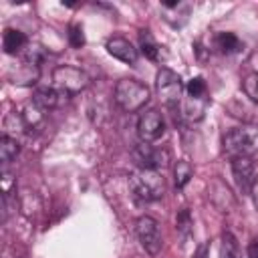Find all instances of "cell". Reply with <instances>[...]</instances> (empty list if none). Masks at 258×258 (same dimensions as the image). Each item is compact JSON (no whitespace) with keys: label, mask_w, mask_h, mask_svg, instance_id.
Listing matches in <instances>:
<instances>
[{"label":"cell","mask_w":258,"mask_h":258,"mask_svg":"<svg viewBox=\"0 0 258 258\" xmlns=\"http://www.w3.org/2000/svg\"><path fill=\"white\" fill-rule=\"evenodd\" d=\"M129 187L141 202H157L165 194V181L157 169H135L129 175Z\"/></svg>","instance_id":"6da1fadb"},{"label":"cell","mask_w":258,"mask_h":258,"mask_svg":"<svg viewBox=\"0 0 258 258\" xmlns=\"http://www.w3.org/2000/svg\"><path fill=\"white\" fill-rule=\"evenodd\" d=\"M224 153L234 159V157H254L258 153V129L250 127H238L232 129L224 135Z\"/></svg>","instance_id":"7a4b0ae2"},{"label":"cell","mask_w":258,"mask_h":258,"mask_svg":"<svg viewBox=\"0 0 258 258\" xmlns=\"http://www.w3.org/2000/svg\"><path fill=\"white\" fill-rule=\"evenodd\" d=\"M149 101V89L137 81V79H121L115 85V103L127 111V113H135L141 111Z\"/></svg>","instance_id":"3957f363"},{"label":"cell","mask_w":258,"mask_h":258,"mask_svg":"<svg viewBox=\"0 0 258 258\" xmlns=\"http://www.w3.org/2000/svg\"><path fill=\"white\" fill-rule=\"evenodd\" d=\"M183 83H181V77L167 69V67H161L155 75V91H157V97L161 99L163 105L167 107H175L181 103V95H183Z\"/></svg>","instance_id":"277c9868"},{"label":"cell","mask_w":258,"mask_h":258,"mask_svg":"<svg viewBox=\"0 0 258 258\" xmlns=\"http://www.w3.org/2000/svg\"><path fill=\"white\" fill-rule=\"evenodd\" d=\"M87 85H89V77L79 67L60 64L52 71V87H56L58 91H64L69 95H77V93L85 91Z\"/></svg>","instance_id":"5b68a950"},{"label":"cell","mask_w":258,"mask_h":258,"mask_svg":"<svg viewBox=\"0 0 258 258\" xmlns=\"http://www.w3.org/2000/svg\"><path fill=\"white\" fill-rule=\"evenodd\" d=\"M131 155H133V161H135V165L139 169H157V171L161 167H165L167 165V159H169V155H167L165 149L153 147L151 143H145V141L137 143L133 147Z\"/></svg>","instance_id":"8992f818"},{"label":"cell","mask_w":258,"mask_h":258,"mask_svg":"<svg viewBox=\"0 0 258 258\" xmlns=\"http://www.w3.org/2000/svg\"><path fill=\"white\" fill-rule=\"evenodd\" d=\"M135 234L143 246V250L151 256H155L161 250V228L157 224V220H153L151 216H141L135 222Z\"/></svg>","instance_id":"52a82bcc"},{"label":"cell","mask_w":258,"mask_h":258,"mask_svg":"<svg viewBox=\"0 0 258 258\" xmlns=\"http://www.w3.org/2000/svg\"><path fill=\"white\" fill-rule=\"evenodd\" d=\"M137 133L139 139L145 143H153L163 137L165 133V121L157 109H147L137 119Z\"/></svg>","instance_id":"ba28073f"},{"label":"cell","mask_w":258,"mask_h":258,"mask_svg":"<svg viewBox=\"0 0 258 258\" xmlns=\"http://www.w3.org/2000/svg\"><path fill=\"white\" fill-rule=\"evenodd\" d=\"M232 173L236 179V185L242 194H250L252 191V183L256 179V167H254V159L252 157H234L232 159Z\"/></svg>","instance_id":"9c48e42d"},{"label":"cell","mask_w":258,"mask_h":258,"mask_svg":"<svg viewBox=\"0 0 258 258\" xmlns=\"http://www.w3.org/2000/svg\"><path fill=\"white\" fill-rule=\"evenodd\" d=\"M69 99H71V95L64 93V91H58L56 87H40L32 95V103L36 107H40L42 111H50V109L62 107Z\"/></svg>","instance_id":"30bf717a"},{"label":"cell","mask_w":258,"mask_h":258,"mask_svg":"<svg viewBox=\"0 0 258 258\" xmlns=\"http://www.w3.org/2000/svg\"><path fill=\"white\" fill-rule=\"evenodd\" d=\"M107 52H109L113 58H117V60H121V62H125V64H135V62H137V56H139L137 48H135L127 38H123V36H113V38H109V40H107Z\"/></svg>","instance_id":"8fae6325"},{"label":"cell","mask_w":258,"mask_h":258,"mask_svg":"<svg viewBox=\"0 0 258 258\" xmlns=\"http://www.w3.org/2000/svg\"><path fill=\"white\" fill-rule=\"evenodd\" d=\"M2 46H4L6 54H18V52H24V48L28 46V38L18 28H6L4 38H2Z\"/></svg>","instance_id":"7c38bea8"},{"label":"cell","mask_w":258,"mask_h":258,"mask_svg":"<svg viewBox=\"0 0 258 258\" xmlns=\"http://www.w3.org/2000/svg\"><path fill=\"white\" fill-rule=\"evenodd\" d=\"M216 48L222 52V54H234L242 48V40L234 34V32H220L214 40Z\"/></svg>","instance_id":"4fadbf2b"},{"label":"cell","mask_w":258,"mask_h":258,"mask_svg":"<svg viewBox=\"0 0 258 258\" xmlns=\"http://www.w3.org/2000/svg\"><path fill=\"white\" fill-rule=\"evenodd\" d=\"M139 46H141V52L149 60H161V46L155 42V38L151 36V32L147 28L139 32Z\"/></svg>","instance_id":"5bb4252c"},{"label":"cell","mask_w":258,"mask_h":258,"mask_svg":"<svg viewBox=\"0 0 258 258\" xmlns=\"http://www.w3.org/2000/svg\"><path fill=\"white\" fill-rule=\"evenodd\" d=\"M206 105H208V99H191V97H187L183 101V117L189 119V121H200L204 117Z\"/></svg>","instance_id":"9a60e30c"},{"label":"cell","mask_w":258,"mask_h":258,"mask_svg":"<svg viewBox=\"0 0 258 258\" xmlns=\"http://www.w3.org/2000/svg\"><path fill=\"white\" fill-rule=\"evenodd\" d=\"M20 151V145L16 141V137H10V135H2L0 137V159L2 163H8L12 161Z\"/></svg>","instance_id":"2e32d148"},{"label":"cell","mask_w":258,"mask_h":258,"mask_svg":"<svg viewBox=\"0 0 258 258\" xmlns=\"http://www.w3.org/2000/svg\"><path fill=\"white\" fill-rule=\"evenodd\" d=\"M191 175H194V169H191L189 161L179 159V161L175 163V167H173V181H175V187H177V189L185 187L187 181L191 179Z\"/></svg>","instance_id":"e0dca14e"},{"label":"cell","mask_w":258,"mask_h":258,"mask_svg":"<svg viewBox=\"0 0 258 258\" xmlns=\"http://www.w3.org/2000/svg\"><path fill=\"white\" fill-rule=\"evenodd\" d=\"M220 258H242V252H240L238 240H236V238H234L230 232H224V234H222Z\"/></svg>","instance_id":"ac0fdd59"},{"label":"cell","mask_w":258,"mask_h":258,"mask_svg":"<svg viewBox=\"0 0 258 258\" xmlns=\"http://www.w3.org/2000/svg\"><path fill=\"white\" fill-rule=\"evenodd\" d=\"M185 93L191 99H208V85L202 77H194L185 85Z\"/></svg>","instance_id":"d6986e66"},{"label":"cell","mask_w":258,"mask_h":258,"mask_svg":"<svg viewBox=\"0 0 258 258\" xmlns=\"http://www.w3.org/2000/svg\"><path fill=\"white\" fill-rule=\"evenodd\" d=\"M22 119H24V123H26V127L28 129H32V127H36L42 119H44V111L40 109V107H36L34 103H28L24 109H22Z\"/></svg>","instance_id":"ffe728a7"},{"label":"cell","mask_w":258,"mask_h":258,"mask_svg":"<svg viewBox=\"0 0 258 258\" xmlns=\"http://www.w3.org/2000/svg\"><path fill=\"white\" fill-rule=\"evenodd\" d=\"M242 89H244V95L252 103H258V73L246 75L244 81H242Z\"/></svg>","instance_id":"44dd1931"},{"label":"cell","mask_w":258,"mask_h":258,"mask_svg":"<svg viewBox=\"0 0 258 258\" xmlns=\"http://www.w3.org/2000/svg\"><path fill=\"white\" fill-rule=\"evenodd\" d=\"M69 42H71L73 48H81V46H85V32H83V26L73 24V26L69 28Z\"/></svg>","instance_id":"7402d4cb"},{"label":"cell","mask_w":258,"mask_h":258,"mask_svg":"<svg viewBox=\"0 0 258 258\" xmlns=\"http://www.w3.org/2000/svg\"><path fill=\"white\" fill-rule=\"evenodd\" d=\"M189 226H191L189 212H187V210H183V212L177 216V230H179L183 236H187V234H189Z\"/></svg>","instance_id":"603a6c76"},{"label":"cell","mask_w":258,"mask_h":258,"mask_svg":"<svg viewBox=\"0 0 258 258\" xmlns=\"http://www.w3.org/2000/svg\"><path fill=\"white\" fill-rule=\"evenodd\" d=\"M194 258H210V242H202L194 254Z\"/></svg>","instance_id":"cb8c5ba5"},{"label":"cell","mask_w":258,"mask_h":258,"mask_svg":"<svg viewBox=\"0 0 258 258\" xmlns=\"http://www.w3.org/2000/svg\"><path fill=\"white\" fill-rule=\"evenodd\" d=\"M248 258H258V238L248 244Z\"/></svg>","instance_id":"d4e9b609"},{"label":"cell","mask_w":258,"mask_h":258,"mask_svg":"<svg viewBox=\"0 0 258 258\" xmlns=\"http://www.w3.org/2000/svg\"><path fill=\"white\" fill-rule=\"evenodd\" d=\"M252 200H254V206H256V210H258V173H256V179H254V183H252Z\"/></svg>","instance_id":"484cf974"},{"label":"cell","mask_w":258,"mask_h":258,"mask_svg":"<svg viewBox=\"0 0 258 258\" xmlns=\"http://www.w3.org/2000/svg\"><path fill=\"white\" fill-rule=\"evenodd\" d=\"M4 194H8L10 191V173H4Z\"/></svg>","instance_id":"4316f807"}]
</instances>
